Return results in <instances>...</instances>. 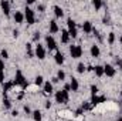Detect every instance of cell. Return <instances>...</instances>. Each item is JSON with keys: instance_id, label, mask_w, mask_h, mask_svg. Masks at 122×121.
I'll return each instance as SVG.
<instances>
[{"instance_id": "cell-21", "label": "cell", "mask_w": 122, "mask_h": 121, "mask_svg": "<svg viewBox=\"0 0 122 121\" xmlns=\"http://www.w3.org/2000/svg\"><path fill=\"white\" fill-rule=\"evenodd\" d=\"M34 84H36L37 87H43V86H44V77H43V76H37V77L34 78Z\"/></svg>"}, {"instance_id": "cell-7", "label": "cell", "mask_w": 122, "mask_h": 121, "mask_svg": "<svg viewBox=\"0 0 122 121\" xmlns=\"http://www.w3.org/2000/svg\"><path fill=\"white\" fill-rule=\"evenodd\" d=\"M104 76L107 77H114L115 76V68L112 64H105L104 66Z\"/></svg>"}, {"instance_id": "cell-41", "label": "cell", "mask_w": 122, "mask_h": 121, "mask_svg": "<svg viewBox=\"0 0 122 121\" xmlns=\"http://www.w3.org/2000/svg\"><path fill=\"white\" fill-rule=\"evenodd\" d=\"M44 9H46V7H44L43 4H38V10H40V11H44Z\"/></svg>"}, {"instance_id": "cell-39", "label": "cell", "mask_w": 122, "mask_h": 121, "mask_svg": "<svg viewBox=\"0 0 122 121\" xmlns=\"http://www.w3.org/2000/svg\"><path fill=\"white\" fill-rule=\"evenodd\" d=\"M11 116H13V117H17V116H19V111H17V110L11 111Z\"/></svg>"}, {"instance_id": "cell-30", "label": "cell", "mask_w": 122, "mask_h": 121, "mask_svg": "<svg viewBox=\"0 0 122 121\" xmlns=\"http://www.w3.org/2000/svg\"><path fill=\"white\" fill-rule=\"evenodd\" d=\"M90 90H91V94H92V97H94V95H98V87H97V86H94V84H92L91 86V88H90Z\"/></svg>"}, {"instance_id": "cell-44", "label": "cell", "mask_w": 122, "mask_h": 121, "mask_svg": "<svg viewBox=\"0 0 122 121\" xmlns=\"http://www.w3.org/2000/svg\"><path fill=\"white\" fill-rule=\"evenodd\" d=\"M51 83H53V84H54V83H58V78H57V77H54V78H53V81H51Z\"/></svg>"}, {"instance_id": "cell-16", "label": "cell", "mask_w": 122, "mask_h": 121, "mask_svg": "<svg viewBox=\"0 0 122 121\" xmlns=\"http://www.w3.org/2000/svg\"><path fill=\"white\" fill-rule=\"evenodd\" d=\"M70 88H71V91H78V88H80V83H78V80L77 78H71V81H70Z\"/></svg>"}, {"instance_id": "cell-17", "label": "cell", "mask_w": 122, "mask_h": 121, "mask_svg": "<svg viewBox=\"0 0 122 121\" xmlns=\"http://www.w3.org/2000/svg\"><path fill=\"white\" fill-rule=\"evenodd\" d=\"M92 29H94V26H92L91 22H84V24H82V30H84V33L90 34V33H92Z\"/></svg>"}, {"instance_id": "cell-25", "label": "cell", "mask_w": 122, "mask_h": 121, "mask_svg": "<svg viewBox=\"0 0 122 121\" xmlns=\"http://www.w3.org/2000/svg\"><path fill=\"white\" fill-rule=\"evenodd\" d=\"M92 6H94L95 10H99V9L104 6V3H102L101 0H92Z\"/></svg>"}, {"instance_id": "cell-43", "label": "cell", "mask_w": 122, "mask_h": 121, "mask_svg": "<svg viewBox=\"0 0 122 121\" xmlns=\"http://www.w3.org/2000/svg\"><path fill=\"white\" fill-rule=\"evenodd\" d=\"M87 71H94V66H88L87 67Z\"/></svg>"}, {"instance_id": "cell-3", "label": "cell", "mask_w": 122, "mask_h": 121, "mask_svg": "<svg viewBox=\"0 0 122 121\" xmlns=\"http://www.w3.org/2000/svg\"><path fill=\"white\" fill-rule=\"evenodd\" d=\"M24 20L27 22V24H34L36 23V13H34V10L31 9V7H26V10H24Z\"/></svg>"}, {"instance_id": "cell-45", "label": "cell", "mask_w": 122, "mask_h": 121, "mask_svg": "<svg viewBox=\"0 0 122 121\" xmlns=\"http://www.w3.org/2000/svg\"><path fill=\"white\" fill-rule=\"evenodd\" d=\"M117 121H122V117H118V118H117Z\"/></svg>"}, {"instance_id": "cell-27", "label": "cell", "mask_w": 122, "mask_h": 121, "mask_svg": "<svg viewBox=\"0 0 122 121\" xmlns=\"http://www.w3.org/2000/svg\"><path fill=\"white\" fill-rule=\"evenodd\" d=\"M108 43H109V44H114V43H115V33H114V31H111V33L108 34Z\"/></svg>"}, {"instance_id": "cell-15", "label": "cell", "mask_w": 122, "mask_h": 121, "mask_svg": "<svg viewBox=\"0 0 122 121\" xmlns=\"http://www.w3.org/2000/svg\"><path fill=\"white\" fill-rule=\"evenodd\" d=\"M70 33L68 30H61V43H64V44H67V43H70Z\"/></svg>"}, {"instance_id": "cell-22", "label": "cell", "mask_w": 122, "mask_h": 121, "mask_svg": "<svg viewBox=\"0 0 122 121\" xmlns=\"http://www.w3.org/2000/svg\"><path fill=\"white\" fill-rule=\"evenodd\" d=\"M54 14H56V17H62L64 16V10L61 9L60 6H54Z\"/></svg>"}, {"instance_id": "cell-13", "label": "cell", "mask_w": 122, "mask_h": 121, "mask_svg": "<svg viewBox=\"0 0 122 121\" xmlns=\"http://www.w3.org/2000/svg\"><path fill=\"white\" fill-rule=\"evenodd\" d=\"M54 61H56V64H58V66H62V64H64V54H62L61 51H56Z\"/></svg>"}, {"instance_id": "cell-28", "label": "cell", "mask_w": 122, "mask_h": 121, "mask_svg": "<svg viewBox=\"0 0 122 121\" xmlns=\"http://www.w3.org/2000/svg\"><path fill=\"white\" fill-rule=\"evenodd\" d=\"M3 105H4V108L10 110V108H11V101H10V100H9L7 97H6V98L3 100Z\"/></svg>"}, {"instance_id": "cell-47", "label": "cell", "mask_w": 122, "mask_h": 121, "mask_svg": "<svg viewBox=\"0 0 122 121\" xmlns=\"http://www.w3.org/2000/svg\"><path fill=\"white\" fill-rule=\"evenodd\" d=\"M121 97H122V90H121Z\"/></svg>"}, {"instance_id": "cell-37", "label": "cell", "mask_w": 122, "mask_h": 121, "mask_svg": "<svg viewBox=\"0 0 122 121\" xmlns=\"http://www.w3.org/2000/svg\"><path fill=\"white\" fill-rule=\"evenodd\" d=\"M117 64L119 66V68H121V71H122V60L121 59H117Z\"/></svg>"}, {"instance_id": "cell-9", "label": "cell", "mask_w": 122, "mask_h": 121, "mask_svg": "<svg viewBox=\"0 0 122 121\" xmlns=\"http://www.w3.org/2000/svg\"><path fill=\"white\" fill-rule=\"evenodd\" d=\"M0 7H1V10H3V13H4L6 16H10V1L1 0V1H0Z\"/></svg>"}, {"instance_id": "cell-10", "label": "cell", "mask_w": 122, "mask_h": 121, "mask_svg": "<svg viewBox=\"0 0 122 121\" xmlns=\"http://www.w3.org/2000/svg\"><path fill=\"white\" fill-rule=\"evenodd\" d=\"M105 97L104 95H94L91 98V105H98V104H101V103H105Z\"/></svg>"}, {"instance_id": "cell-38", "label": "cell", "mask_w": 122, "mask_h": 121, "mask_svg": "<svg viewBox=\"0 0 122 121\" xmlns=\"http://www.w3.org/2000/svg\"><path fill=\"white\" fill-rule=\"evenodd\" d=\"M46 108H51V101H46Z\"/></svg>"}, {"instance_id": "cell-31", "label": "cell", "mask_w": 122, "mask_h": 121, "mask_svg": "<svg viewBox=\"0 0 122 121\" xmlns=\"http://www.w3.org/2000/svg\"><path fill=\"white\" fill-rule=\"evenodd\" d=\"M68 33H70V37H71V38H75V37L78 36V31H77V29H72V30H68Z\"/></svg>"}, {"instance_id": "cell-8", "label": "cell", "mask_w": 122, "mask_h": 121, "mask_svg": "<svg viewBox=\"0 0 122 121\" xmlns=\"http://www.w3.org/2000/svg\"><path fill=\"white\" fill-rule=\"evenodd\" d=\"M53 91H54V86H53V83L51 81H44V86H43V93L44 94H53Z\"/></svg>"}, {"instance_id": "cell-23", "label": "cell", "mask_w": 122, "mask_h": 121, "mask_svg": "<svg viewBox=\"0 0 122 121\" xmlns=\"http://www.w3.org/2000/svg\"><path fill=\"white\" fill-rule=\"evenodd\" d=\"M67 26H68V30H72V29H77V24H75V22L71 19V17H68L67 19Z\"/></svg>"}, {"instance_id": "cell-36", "label": "cell", "mask_w": 122, "mask_h": 121, "mask_svg": "<svg viewBox=\"0 0 122 121\" xmlns=\"http://www.w3.org/2000/svg\"><path fill=\"white\" fill-rule=\"evenodd\" d=\"M82 113H84V110H82V108H78V110L75 111V116H81Z\"/></svg>"}, {"instance_id": "cell-35", "label": "cell", "mask_w": 122, "mask_h": 121, "mask_svg": "<svg viewBox=\"0 0 122 121\" xmlns=\"http://www.w3.org/2000/svg\"><path fill=\"white\" fill-rule=\"evenodd\" d=\"M24 111H26L27 114H33V111L30 110V107H29V105H24Z\"/></svg>"}, {"instance_id": "cell-14", "label": "cell", "mask_w": 122, "mask_h": 121, "mask_svg": "<svg viewBox=\"0 0 122 121\" xmlns=\"http://www.w3.org/2000/svg\"><path fill=\"white\" fill-rule=\"evenodd\" d=\"M58 31H60V27H58L57 22H56V20H51V22H50V34H56V33H58Z\"/></svg>"}, {"instance_id": "cell-33", "label": "cell", "mask_w": 122, "mask_h": 121, "mask_svg": "<svg viewBox=\"0 0 122 121\" xmlns=\"http://www.w3.org/2000/svg\"><path fill=\"white\" fill-rule=\"evenodd\" d=\"M33 40H34V41H38V40H40V33H38V31H36V33H34Z\"/></svg>"}, {"instance_id": "cell-46", "label": "cell", "mask_w": 122, "mask_h": 121, "mask_svg": "<svg viewBox=\"0 0 122 121\" xmlns=\"http://www.w3.org/2000/svg\"><path fill=\"white\" fill-rule=\"evenodd\" d=\"M121 44H122V37H121Z\"/></svg>"}, {"instance_id": "cell-12", "label": "cell", "mask_w": 122, "mask_h": 121, "mask_svg": "<svg viewBox=\"0 0 122 121\" xmlns=\"http://www.w3.org/2000/svg\"><path fill=\"white\" fill-rule=\"evenodd\" d=\"M13 87H14V83L13 81H4L3 83V95H6Z\"/></svg>"}, {"instance_id": "cell-11", "label": "cell", "mask_w": 122, "mask_h": 121, "mask_svg": "<svg viewBox=\"0 0 122 121\" xmlns=\"http://www.w3.org/2000/svg\"><path fill=\"white\" fill-rule=\"evenodd\" d=\"M13 19H14V22H16V23L21 24V23L24 22V13H23V11H14Z\"/></svg>"}, {"instance_id": "cell-34", "label": "cell", "mask_w": 122, "mask_h": 121, "mask_svg": "<svg viewBox=\"0 0 122 121\" xmlns=\"http://www.w3.org/2000/svg\"><path fill=\"white\" fill-rule=\"evenodd\" d=\"M102 23H104V24H111V23H109V17H107V16H105V17L102 19Z\"/></svg>"}, {"instance_id": "cell-18", "label": "cell", "mask_w": 122, "mask_h": 121, "mask_svg": "<svg viewBox=\"0 0 122 121\" xmlns=\"http://www.w3.org/2000/svg\"><path fill=\"white\" fill-rule=\"evenodd\" d=\"M90 53H91L92 57H99V54H101V50H99V47L97 46V44H94V46H91V50H90Z\"/></svg>"}, {"instance_id": "cell-6", "label": "cell", "mask_w": 122, "mask_h": 121, "mask_svg": "<svg viewBox=\"0 0 122 121\" xmlns=\"http://www.w3.org/2000/svg\"><path fill=\"white\" fill-rule=\"evenodd\" d=\"M46 46H47L48 50H57V43H56V40L51 34H48L46 37Z\"/></svg>"}, {"instance_id": "cell-32", "label": "cell", "mask_w": 122, "mask_h": 121, "mask_svg": "<svg viewBox=\"0 0 122 121\" xmlns=\"http://www.w3.org/2000/svg\"><path fill=\"white\" fill-rule=\"evenodd\" d=\"M0 83H4V70H0Z\"/></svg>"}, {"instance_id": "cell-24", "label": "cell", "mask_w": 122, "mask_h": 121, "mask_svg": "<svg viewBox=\"0 0 122 121\" xmlns=\"http://www.w3.org/2000/svg\"><path fill=\"white\" fill-rule=\"evenodd\" d=\"M85 71H87V67H85V64H84V63H78V66H77V73L82 74V73H85Z\"/></svg>"}, {"instance_id": "cell-20", "label": "cell", "mask_w": 122, "mask_h": 121, "mask_svg": "<svg viewBox=\"0 0 122 121\" xmlns=\"http://www.w3.org/2000/svg\"><path fill=\"white\" fill-rule=\"evenodd\" d=\"M31 116H33V120H34V121H41V120H43V114H41V111H40V110H34Z\"/></svg>"}, {"instance_id": "cell-19", "label": "cell", "mask_w": 122, "mask_h": 121, "mask_svg": "<svg viewBox=\"0 0 122 121\" xmlns=\"http://www.w3.org/2000/svg\"><path fill=\"white\" fill-rule=\"evenodd\" d=\"M94 73L97 77H102L104 76V66H95L94 67Z\"/></svg>"}, {"instance_id": "cell-42", "label": "cell", "mask_w": 122, "mask_h": 121, "mask_svg": "<svg viewBox=\"0 0 122 121\" xmlns=\"http://www.w3.org/2000/svg\"><path fill=\"white\" fill-rule=\"evenodd\" d=\"M13 37H19V31L17 30H13Z\"/></svg>"}, {"instance_id": "cell-26", "label": "cell", "mask_w": 122, "mask_h": 121, "mask_svg": "<svg viewBox=\"0 0 122 121\" xmlns=\"http://www.w3.org/2000/svg\"><path fill=\"white\" fill-rule=\"evenodd\" d=\"M57 78H58V81H64L65 80V73L62 70H58L57 71Z\"/></svg>"}, {"instance_id": "cell-2", "label": "cell", "mask_w": 122, "mask_h": 121, "mask_svg": "<svg viewBox=\"0 0 122 121\" xmlns=\"http://www.w3.org/2000/svg\"><path fill=\"white\" fill-rule=\"evenodd\" d=\"M70 91H65V90H60L56 93V103H58V104H65V103H68V100H70V94H68Z\"/></svg>"}, {"instance_id": "cell-4", "label": "cell", "mask_w": 122, "mask_h": 121, "mask_svg": "<svg viewBox=\"0 0 122 121\" xmlns=\"http://www.w3.org/2000/svg\"><path fill=\"white\" fill-rule=\"evenodd\" d=\"M70 56L72 57V59H80L81 56H82V47L80 46V44H77V46H70Z\"/></svg>"}, {"instance_id": "cell-40", "label": "cell", "mask_w": 122, "mask_h": 121, "mask_svg": "<svg viewBox=\"0 0 122 121\" xmlns=\"http://www.w3.org/2000/svg\"><path fill=\"white\" fill-rule=\"evenodd\" d=\"M62 90H65V91H70V90H71V88H70V84H65Z\"/></svg>"}, {"instance_id": "cell-1", "label": "cell", "mask_w": 122, "mask_h": 121, "mask_svg": "<svg viewBox=\"0 0 122 121\" xmlns=\"http://www.w3.org/2000/svg\"><path fill=\"white\" fill-rule=\"evenodd\" d=\"M13 83H14V86H20L21 90H26L29 87V81L23 76V71L21 70H16V77H14V81Z\"/></svg>"}, {"instance_id": "cell-29", "label": "cell", "mask_w": 122, "mask_h": 121, "mask_svg": "<svg viewBox=\"0 0 122 121\" xmlns=\"http://www.w3.org/2000/svg\"><path fill=\"white\" fill-rule=\"evenodd\" d=\"M0 59H3V60H6V59H9V51L3 49V50L0 51Z\"/></svg>"}, {"instance_id": "cell-5", "label": "cell", "mask_w": 122, "mask_h": 121, "mask_svg": "<svg viewBox=\"0 0 122 121\" xmlns=\"http://www.w3.org/2000/svg\"><path fill=\"white\" fill-rule=\"evenodd\" d=\"M34 56L38 59V60H44L46 59V49H44V46L43 44H37L36 46V49H34Z\"/></svg>"}]
</instances>
